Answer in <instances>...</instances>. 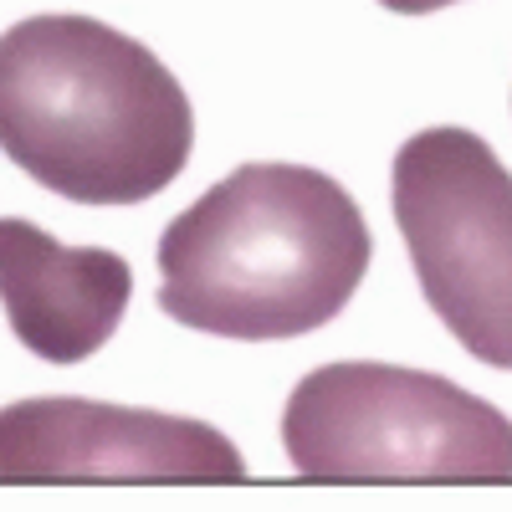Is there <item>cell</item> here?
Instances as JSON below:
<instances>
[{
	"label": "cell",
	"instance_id": "1",
	"mask_svg": "<svg viewBox=\"0 0 512 512\" xmlns=\"http://www.w3.org/2000/svg\"><path fill=\"white\" fill-rule=\"evenodd\" d=\"M374 236L354 195L308 164H241L159 236V308L216 338L267 344L333 323Z\"/></svg>",
	"mask_w": 512,
	"mask_h": 512
},
{
	"label": "cell",
	"instance_id": "2",
	"mask_svg": "<svg viewBox=\"0 0 512 512\" xmlns=\"http://www.w3.org/2000/svg\"><path fill=\"white\" fill-rule=\"evenodd\" d=\"M195 108L144 41L93 16H26L0 36V154L77 205H139L180 180Z\"/></svg>",
	"mask_w": 512,
	"mask_h": 512
},
{
	"label": "cell",
	"instance_id": "3",
	"mask_svg": "<svg viewBox=\"0 0 512 512\" xmlns=\"http://www.w3.org/2000/svg\"><path fill=\"white\" fill-rule=\"evenodd\" d=\"M282 446L308 482H512V420L497 405L374 359L297 379Z\"/></svg>",
	"mask_w": 512,
	"mask_h": 512
},
{
	"label": "cell",
	"instance_id": "4",
	"mask_svg": "<svg viewBox=\"0 0 512 512\" xmlns=\"http://www.w3.org/2000/svg\"><path fill=\"white\" fill-rule=\"evenodd\" d=\"M395 221L431 313L482 364L512 369V175L472 128H425L395 154Z\"/></svg>",
	"mask_w": 512,
	"mask_h": 512
},
{
	"label": "cell",
	"instance_id": "5",
	"mask_svg": "<svg viewBox=\"0 0 512 512\" xmlns=\"http://www.w3.org/2000/svg\"><path fill=\"white\" fill-rule=\"evenodd\" d=\"M0 482H246L241 451L205 420L41 395L0 410Z\"/></svg>",
	"mask_w": 512,
	"mask_h": 512
},
{
	"label": "cell",
	"instance_id": "6",
	"mask_svg": "<svg viewBox=\"0 0 512 512\" xmlns=\"http://www.w3.org/2000/svg\"><path fill=\"white\" fill-rule=\"evenodd\" d=\"M134 267L103 246H62L36 221L0 216V308L47 364H82L118 333Z\"/></svg>",
	"mask_w": 512,
	"mask_h": 512
},
{
	"label": "cell",
	"instance_id": "7",
	"mask_svg": "<svg viewBox=\"0 0 512 512\" xmlns=\"http://www.w3.org/2000/svg\"><path fill=\"white\" fill-rule=\"evenodd\" d=\"M384 11H400V16H431V11H446L456 0H379Z\"/></svg>",
	"mask_w": 512,
	"mask_h": 512
}]
</instances>
